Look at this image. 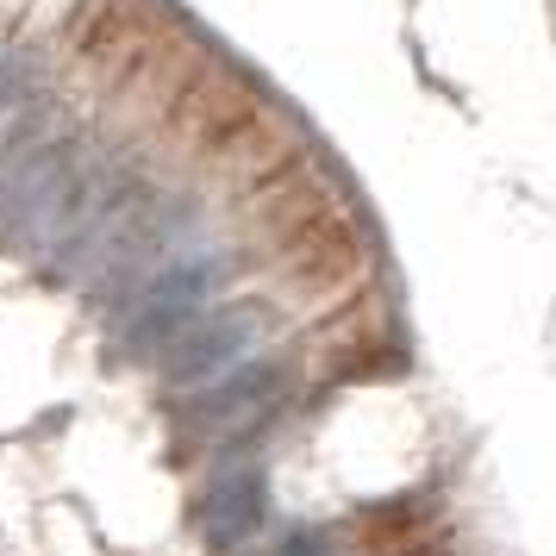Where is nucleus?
<instances>
[{
  "mask_svg": "<svg viewBox=\"0 0 556 556\" xmlns=\"http://www.w3.org/2000/svg\"><path fill=\"white\" fill-rule=\"evenodd\" d=\"M226 276H231V251H194V256H181V263H169V269H156V276L144 281L138 313H131L126 344L169 338L194 306H206V294H219V288H226Z\"/></svg>",
  "mask_w": 556,
  "mask_h": 556,
  "instance_id": "f257e3e1",
  "label": "nucleus"
},
{
  "mask_svg": "<svg viewBox=\"0 0 556 556\" xmlns=\"http://www.w3.org/2000/svg\"><path fill=\"white\" fill-rule=\"evenodd\" d=\"M256 331H263V313H256V306H226V313H213L206 326L176 338V351H169V381H176V388L213 381L219 369H231L238 356L251 351Z\"/></svg>",
  "mask_w": 556,
  "mask_h": 556,
  "instance_id": "f03ea898",
  "label": "nucleus"
},
{
  "mask_svg": "<svg viewBox=\"0 0 556 556\" xmlns=\"http://www.w3.org/2000/svg\"><path fill=\"white\" fill-rule=\"evenodd\" d=\"M263 506H269V488L256 469H231V476L213 481V494H206V544L213 551H238L244 538H256L263 526Z\"/></svg>",
  "mask_w": 556,
  "mask_h": 556,
  "instance_id": "7ed1b4c3",
  "label": "nucleus"
},
{
  "mask_svg": "<svg viewBox=\"0 0 556 556\" xmlns=\"http://www.w3.org/2000/svg\"><path fill=\"white\" fill-rule=\"evenodd\" d=\"M269 388H276V369H244L238 381H226V388H213L206 394V413L226 426V419H244L251 406H263L269 401Z\"/></svg>",
  "mask_w": 556,
  "mask_h": 556,
  "instance_id": "20e7f679",
  "label": "nucleus"
},
{
  "mask_svg": "<svg viewBox=\"0 0 556 556\" xmlns=\"http://www.w3.org/2000/svg\"><path fill=\"white\" fill-rule=\"evenodd\" d=\"M7 88H13V63H7V56H0V94H7Z\"/></svg>",
  "mask_w": 556,
  "mask_h": 556,
  "instance_id": "39448f33",
  "label": "nucleus"
}]
</instances>
